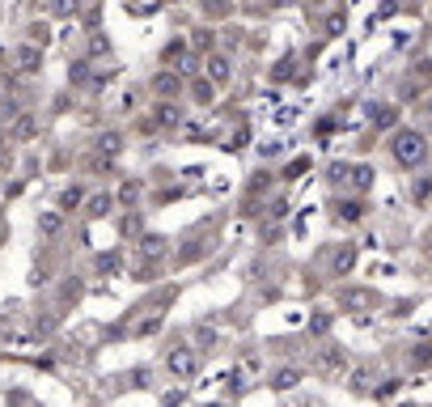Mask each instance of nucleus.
<instances>
[{"mask_svg":"<svg viewBox=\"0 0 432 407\" xmlns=\"http://www.w3.org/2000/svg\"><path fill=\"white\" fill-rule=\"evenodd\" d=\"M348 183H352L356 191H369V187H373V170H369V166H352V170H348Z\"/></svg>","mask_w":432,"mask_h":407,"instance_id":"obj_12","label":"nucleus"},{"mask_svg":"<svg viewBox=\"0 0 432 407\" xmlns=\"http://www.w3.org/2000/svg\"><path fill=\"white\" fill-rule=\"evenodd\" d=\"M34 132H38V115H21L13 123V140H34Z\"/></svg>","mask_w":432,"mask_h":407,"instance_id":"obj_11","label":"nucleus"},{"mask_svg":"<svg viewBox=\"0 0 432 407\" xmlns=\"http://www.w3.org/2000/svg\"><path fill=\"white\" fill-rule=\"evenodd\" d=\"M411 361H420V365H424V361H432V344H420V348L411 352Z\"/></svg>","mask_w":432,"mask_h":407,"instance_id":"obj_33","label":"nucleus"},{"mask_svg":"<svg viewBox=\"0 0 432 407\" xmlns=\"http://www.w3.org/2000/svg\"><path fill=\"white\" fill-rule=\"evenodd\" d=\"M157 123H161V127H174V123H178V106L161 102V106H157Z\"/></svg>","mask_w":432,"mask_h":407,"instance_id":"obj_23","label":"nucleus"},{"mask_svg":"<svg viewBox=\"0 0 432 407\" xmlns=\"http://www.w3.org/2000/svg\"><path fill=\"white\" fill-rule=\"evenodd\" d=\"M272 76H276V81H288V76H293V55L280 59V68H272Z\"/></svg>","mask_w":432,"mask_h":407,"instance_id":"obj_27","label":"nucleus"},{"mask_svg":"<svg viewBox=\"0 0 432 407\" xmlns=\"http://www.w3.org/2000/svg\"><path fill=\"white\" fill-rule=\"evenodd\" d=\"M365 208L361 204H335V221H361Z\"/></svg>","mask_w":432,"mask_h":407,"instance_id":"obj_22","label":"nucleus"},{"mask_svg":"<svg viewBox=\"0 0 432 407\" xmlns=\"http://www.w3.org/2000/svg\"><path fill=\"white\" fill-rule=\"evenodd\" d=\"M199 348H208V352L216 348V331L212 327H199Z\"/></svg>","mask_w":432,"mask_h":407,"instance_id":"obj_30","label":"nucleus"},{"mask_svg":"<svg viewBox=\"0 0 432 407\" xmlns=\"http://www.w3.org/2000/svg\"><path fill=\"white\" fill-rule=\"evenodd\" d=\"M81 200H85V191H81V187H68V191L59 195V208L72 212V208H81Z\"/></svg>","mask_w":432,"mask_h":407,"instance_id":"obj_21","label":"nucleus"},{"mask_svg":"<svg viewBox=\"0 0 432 407\" xmlns=\"http://www.w3.org/2000/svg\"><path fill=\"white\" fill-rule=\"evenodd\" d=\"M191 47H195V51H204V55H208V51H212V47H216V30H208V25H204V30H195V38H191Z\"/></svg>","mask_w":432,"mask_h":407,"instance_id":"obj_14","label":"nucleus"},{"mask_svg":"<svg viewBox=\"0 0 432 407\" xmlns=\"http://www.w3.org/2000/svg\"><path fill=\"white\" fill-rule=\"evenodd\" d=\"M119 149H123V136L119 132H102L98 136V157H119Z\"/></svg>","mask_w":432,"mask_h":407,"instance_id":"obj_8","label":"nucleus"},{"mask_svg":"<svg viewBox=\"0 0 432 407\" xmlns=\"http://www.w3.org/2000/svg\"><path fill=\"white\" fill-rule=\"evenodd\" d=\"M153 89H157V93H165V98H170V93H178V76H174V72H161V76H157V81H153Z\"/></svg>","mask_w":432,"mask_h":407,"instance_id":"obj_18","label":"nucleus"},{"mask_svg":"<svg viewBox=\"0 0 432 407\" xmlns=\"http://www.w3.org/2000/svg\"><path fill=\"white\" fill-rule=\"evenodd\" d=\"M297 382H301V369H293V365H288V369H276V374H272V391H293Z\"/></svg>","mask_w":432,"mask_h":407,"instance_id":"obj_10","label":"nucleus"},{"mask_svg":"<svg viewBox=\"0 0 432 407\" xmlns=\"http://www.w3.org/2000/svg\"><path fill=\"white\" fill-rule=\"evenodd\" d=\"M89 51H93V55H106V38H102V34H93V38H89Z\"/></svg>","mask_w":432,"mask_h":407,"instance_id":"obj_34","label":"nucleus"},{"mask_svg":"<svg viewBox=\"0 0 432 407\" xmlns=\"http://www.w3.org/2000/svg\"><path fill=\"white\" fill-rule=\"evenodd\" d=\"M339 302H344L348 310H365V306H373V297H369V293H361V289H352V293H344Z\"/></svg>","mask_w":432,"mask_h":407,"instance_id":"obj_17","label":"nucleus"},{"mask_svg":"<svg viewBox=\"0 0 432 407\" xmlns=\"http://www.w3.org/2000/svg\"><path fill=\"white\" fill-rule=\"evenodd\" d=\"M165 251H170L165 234H144V238H140V255H144V259H161Z\"/></svg>","mask_w":432,"mask_h":407,"instance_id":"obj_6","label":"nucleus"},{"mask_svg":"<svg viewBox=\"0 0 432 407\" xmlns=\"http://www.w3.org/2000/svg\"><path fill=\"white\" fill-rule=\"evenodd\" d=\"M165 369H170L174 378H195V369H199V357H195V348H187V344L170 348V357H165Z\"/></svg>","mask_w":432,"mask_h":407,"instance_id":"obj_3","label":"nucleus"},{"mask_svg":"<svg viewBox=\"0 0 432 407\" xmlns=\"http://www.w3.org/2000/svg\"><path fill=\"white\" fill-rule=\"evenodd\" d=\"M38 68H42V47L38 42H25L17 51V72H38Z\"/></svg>","mask_w":432,"mask_h":407,"instance_id":"obj_5","label":"nucleus"},{"mask_svg":"<svg viewBox=\"0 0 432 407\" xmlns=\"http://www.w3.org/2000/svg\"><path fill=\"white\" fill-rule=\"evenodd\" d=\"M157 327H161V306H157V310H153V314H148V319H140V323H136V331H132V336H136V340H144V336H153V331H157Z\"/></svg>","mask_w":432,"mask_h":407,"instance_id":"obj_13","label":"nucleus"},{"mask_svg":"<svg viewBox=\"0 0 432 407\" xmlns=\"http://www.w3.org/2000/svg\"><path fill=\"white\" fill-rule=\"evenodd\" d=\"M115 268H119V255H115V251H110V255H98V272H106V276H110Z\"/></svg>","mask_w":432,"mask_h":407,"instance_id":"obj_26","label":"nucleus"},{"mask_svg":"<svg viewBox=\"0 0 432 407\" xmlns=\"http://www.w3.org/2000/svg\"><path fill=\"white\" fill-rule=\"evenodd\" d=\"M119 200H123V204H136V200H140V183H136V178L123 183V187H119Z\"/></svg>","mask_w":432,"mask_h":407,"instance_id":"obj_25","label":"nucleus"},{"mask_svg":"<svg viewBox=\"0 0 432 407\" xmlns=\"http://www.w3.org/2000/svg\"><path fill=\"white\" fill-rule=\"evenodd\" d=\"M34 331H38V336H51V331H55V314H42V319L34 323Z\"/></svg>","mask_w":432,"mask_h":407,"instance_id":"obj_28","label":"nucleus"},{"mask_svg":"<svg viewBox=\"0 0 432 407\" xmlns=\"http://www.w3.org/2000/svg\"><path fill=\"white\" fill-rule=\"evenodd\" d=\"M59 225H64V217L59 212H38V234H59Z\"/></svg>","mask_w":432,"mask_h":407,"instance_id":"obj_15","label":"nucleus"},{"mask_svg":"<svg viewBox=\"0 0 432 407\" xmlns=\"http://www.w3.org/2000/svg\"><path fill=\"white\" fill-rule=\"evenodd\" d=\"M191 89H195V98H199V102H204V106H208V102H212V98H216V81H204V76H199V81H195V85H191Z\"/></svg>","mask_w":432,"mask_h":407,"instance_id":"obj_19","label":"nucleus"},{"mask_svg":"<svg viewBox=\"0 0 432 407\" xmlns=\"http://www.w3.org/2000/svg\"><path fill=\"white\" fill-rule=\"evenodd\" d=\"M314 369H318L322 378H344V374H348V357H344V348H335V344L318 348V352H314Z\"/></svg>","mask_w":432,"mask_h":407,"instance_id":"obj_2","label":"nucleus"},{"mask_svg":"<svg viewBox=\"0 0 432 407\" xmlns=\"http://www.w3.org/2000/svg\"><path fill=\"white\" fill-rule=\"evenodd\" d=\"M395 106H373V127H395Z\"/></svg>","mask_w":432,"mask_h":407,"instance_id":"obj_20","label":"nucleus"},{"mask_svg":"<svg viewBox=\"0 0 432 407\" xmlns=\"http://www.w3.org/2000/svg\"><path fill=\"white\" fill-rule=\"evenodd\" d=\"M76 8H81V0H51V13L55 17H72Z\"/></svg>","mask_w":432,"mask_h":407,"instance_id":"obj_24","label":"nucleus"},{"mask_svg":"<svg viewBox=\"0 0 432 407\" xmlns=\"http://www.w3.org/2000/svg\"><path fill=\"white\" fill-rule=\"evenodd\" d=\"M352 263H356V246H339V251L331 255V272H335V276H344Z\"/></svg>","mask_w":432,"mask_h":407,"instance_id":"obj_9","label":"nucleus"},{"mask_svg":"<svg viewBox=\"0 0 432 407\" xmlns=\"http://www.w3.org/2000/svg\"><path fill=\"white\" fill-rule=\"evenodd\" d=\"M305 170H310V161H305V157H297V161H293V166H288V170H284V174H288V178H301V174H305Z\"/></svg>","mask_w":432,"mask_h":407,"instance_id":"obj_31","label":"nucleus"},{"mask_svg":"<svg viewBox=\"0 0 432 407\" xmlns=\"http://www.w3.org/2000/svg\"><path fill=\"white\" fill-rule=\"evenodd\" d=\"M47 38H51V34H47L42 25H30V42H38V47H47Z\"/></svg>","mask_w":432,"mask_h":407,"instance_id":"obj_32","label":"nucleus"},{"mask_svg":"<svg viewBox=\"0 0 432 407\" xmlns=\"http://www.w3.org/2000/svg\"><path fill=\"white\" fill-rule=\"evenodd\" d=\"M208 76H212L216 85H225V81L233 76V64H229L225 55H212V51H208Z\"/></svg>","mask_w":432,"mask_h":407,"instance_id":"obj_7","label":"nucleus"},{"mask_svg":"<svg viewBox=\"0 0 432 407\" xmlns=\"http://www.w3.org/2000/svg\"><path fill=\"white\" fill-rule=\"evenodd\" d=\"M310 331H314V336H327V331H331V314H318V319L310 323Z\"/></svg>","mask_w":432,"mask_h":407,"instance_id":"obj_29","label":"nucleus"},{"mask_svg":"<svg viewBox=\"0 0 432 407\" xmlns=\"http://www.w3.org/2000/svg\"><path fill=\"white\" fill-rule=\"evenodd\" d=\"M390 149H395V161H399L403 170H416V166L428 161V140H424L420 132H399Z\"/></svg>","mask_w":432,"mask_h":407,"instance_id":"obj_1","label":"nucleus"},{"mask_svg":"<svg viewBox=\"0 0 432 407\" xmlns=\"http://www.w3.org/2000/svg\"><path fill=\"white\" fill-rule=\"evenodd\" d=\"M348 170H352V166L339 161V166H331V178H335V183H348Z\"/></svg>","mask_w":432,"mask_h":407,"instance_id":"obj_35","label":"nucleus"},{"mask_svg":"<svg viewBox=\"0 0 432 407\" xmlns=\"http://www.w3.org/2000/svg\"><path fill=\"white\" fill-rule=\"evenodd\" d=\"M115 200H119V195H110V191H93L89 204H85V217H89V221H102V217L115 208Z\"/></svg>","mask_w":432,"mask_h":407,"instance_id":"obj_4","label":"nucleus"},{"mask_svg":"<svg viewBox=\"0 0 432 407\" xmlns=\"http://www.w3.org/2000/svg\"><path fill=\"white\" fill-rule=\"evenodd\" d=\"M68 81H72V85H85V81H93V72H89V59H76V64L68 68Z\"/></svg>","mask_w":432,"mask_h":407,"instance_id":"obj_16","label":"nucleus"}]
</instances>
